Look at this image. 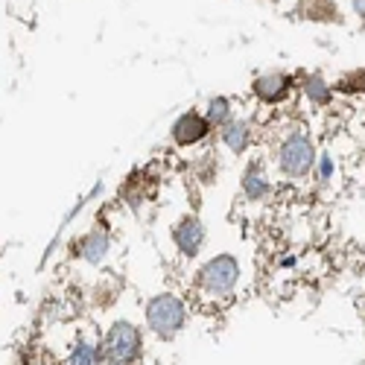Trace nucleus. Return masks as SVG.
<instances>
[{"label": "nucleus", "mask_w": 365, "mask_h": 365, "mask_svg": "<svg viewBox=\"0 0 365 365\" xmlns=\"http://www.w3.org/2000/svg\"><path fill=\"white\" fill-rule=\"evenodd\" d=\"M266 193H269V178L260 164H252L246 170V175H242V196L249 202H260V199H266Z\"/></svg>", "instance_id": "9b49d317"}, {"label": "nucleus", "mask_w": 365, "mask_h": 365, "mask_svg": "<svg viewBox=\"0 0 365 365\" xmlns=\"http://www.w3.org/2000/svg\"><path fill=\"white\" fill-rule=\"evenodd\" d=\"M289 88H292V76L287 73H263L255 79V97L260 103H281L287 94H289Z\"/></svg>", "instance_id": "0eeeda50"}, {"label": "nucleus", "mask_w": 365, "mask_h": 365, "mask_svg": "<svg viewBox=\"0 0 365 365\" xmlns=\"http://www.w3.org/2000/svg\"><path fill=\"white\" fill-rule=\"evenodd\" d=\"M173 242H175V249L185 257H196L199 249H202V242H205V225L199 222V217L181 220L173 228Z\"/></svg>", "instance_id": "423d86ee"}, {"label": "nucleus", "mask_w": 365, "mask_h": 365, "mask_svg": "<svg viewBox=\"0 0 365 365\" xmlns=\"http://www.w3.org/2000/svg\"><path fill=\"white\" fill-rule=\"evenodd\" d=\"M143 351V336L132 322H114L103 336L106 365H132Z\"/></svg>", "instance_id": "f03ea898"}, {"label": "nucleus", "mask_w": 365, "mask_h": 365, "mask_svg": "<svg viewBox=\"0 0 365 365\" xmlns=\"http://www.w3.org/2000/svg\"><path fill=\"white\" fill-rule=\"evenodd\" d=\"M103 362H106L103 342L97 345L94 339H76L62 365H103Z\"/></svg>", "instance_id": "1a4fd4ad"}, {"label": "nucleus", "mask_w": 365, "mask_h": 365, "mask_svg": "<svg viewBox=\"0 0 365 365\" xmlns=\"http://www.w3.org/2000/svg\"><path fill=\"white\" fill-rule=\"evenodd\" d=\"M319 173H322V181H330V173H333V161L327 155H322L319 161Z\"/></svg>", "instance_id": "4468645a"}, {"label": "nucleus", "mask_w": 365, "mask_h": 365, "mask_svg": "<svg viewBox=\"0 0 365 365\" xmlns=\"http://www.w3.org/2000/svg\"><path fill=\"white\" fill-rule=\"evenodd\" d=\"M108 249H111V240H108V234L100 231V228H97V231H91V234H85V237L79 240V246H76L79 257H82L85 263H91V266L106 263Z\"/></svg>", "instance_id": "6e6552de"}, {"label": "nucleus", "mask_w": 365, "mask_h": 365, "mask_svg": "<svg viewBox=\"0 0 365 365\" xmlns=\"http://www.w3.org/2000/svg\"><path fill=\"white\" fill-rule=\"evenodd\" d=\"M237 281H240V263L231 255H217L199 269V289L207 298H231Z\"/></svg>", "instance_id": "7ed1b4c3"}, {"label": "nucleus", "mask_w": 365, "mask_h": 365, "mask_svg": "<svg viewBox=\"0 0 365 365\" xmlns=\"http://www.w3.org/2000/svg\"><path fill=\"white\" fill-rule=\"evenodd\" d=\"M220 138H222V143L234 152V155H242V152L249 149L252 129H249L246 120H231L228 126H222V129H220Z\"/></svg>", "instance_id": "9d476101"}, {"label": "nucleus", "mask_w": 365, "mask_h": 365, "mask_svg": "<svg viewBox=\"0 0 365 365\" xmlns=\"http://www.w3.org/2000/svg\"><path fill=\"white\" fill-rule=\"evenodd\" d=\"M304 94L310 97V103L316 106H327L330 103V85L322 79V76H307V82H304Z\"/></svg>", "instance_id": "ddd939ff"}, {"label": "nucleus", "mask_w": 365, "mask_h": 365, "mask_svg": "<svg viewBox=\"0 0 365 365\" xmlns=\"http://www.w3.org/2000/svg\"><path fill=\"white\" fill-rule=\"evenodd\" d=\"M359 88H362V91H365V76H362V85H359Z\"/></svg>", "instance_id": "dca6fc26"}, {"label": "nucleus", "mask_w": 365, "mask_h": 365, "mask_svg": "<svg viewBox=\"0 0 365 365\" xmlns=\"http://www.w3.org/2000/svg\"><path fill=\"white\" fill-rule=\"evenodd\" d=\"M146 327L149 333H155L161 342H170L175 339L181 327L187 324V307L185 301L178 295H170V292H161V295H152L146 301Z\"/></svg>", "instance_id": "f257e3e1"}, {"label": "nucleus", "mask_w": 365, "mask_h": 365, "mask_svg": "<svg viewBox=\"0 0 365 365\" xmlns=\"http://www.w3.org/2000/svg\"><path fill=\"white\" fill-rule=\"evenodd\" d=\"M205 117H207V123H210V126H217V129L228 126V123H231V103H228L225 97H214V100L207 103Z\"/></svg>", "instance_id": "f8f14e48"}, {"label": "nucleus", "mask_w": 365, "mask_h": 365, "mask_svg": "<svg viewBox=\"0 0 365 365\" xmlns=\"http://www.w3.org/2000/svg\"><path fill=\"white\" fill-rule=\"evenodd\" d=\"M210 132V123H207V117L196 114V111H185L175 123H173V140L178 146H193L199 140H205Z\"/></svg>", "instance_id": "39448f33"}, {"label": "nucleus", "mask_w": 365, "mask_h": 365, "mask_svg": "<svg viewBox=\"0 0 365 365\" xmlns=\"http://www.w3.org/2000/svg\"><path fill=\"white\" fill-rule=\"evenodd\" d=\"M316 164V149L313 140L304 132H292L289 138H284L281 149H278V167L284 175L289 178H304Z\"/></svg>", "instance_id": "20e7f679"}, {"label": "nucleus", "mask_w": 365, "mask_h": 365, "mask_svg": "<svg viewBox=\"0 0 365 365\" xmlns=\"http://www.w3.org/2000/svg\"><path fill=\"white\" fill-rule=\"evenodd\" d=\"M354 9H356V15L365 21V0H354Z\"/></svg>", "instance_id": "2eb2a0df"}]
</instances>
